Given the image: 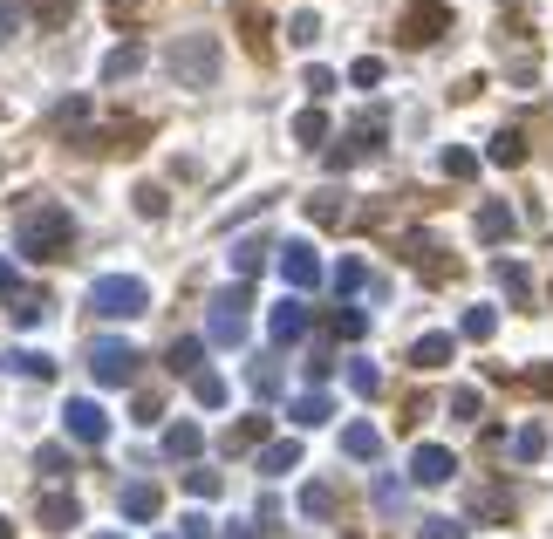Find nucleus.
Returning a JSON list of instances; mask_svg holds the SVG:
<instances>
[{
    "mask_svg": "<svg viewBox=\"0 0 553 539\" xmlns=\"http://www.w3.org/2000/svg\"><path fill=\"white\" fill-rule=\"evenodd\" d=\"M301 512H308V519H335V492H328V485H308V492H301Z\"/></svg>",
    "mask_w": 553,
    "mask_h": 539,
    "instance_id": "c9c22d12",
    "label": "nucleus"
},
{
    "mask_svg": "<svg viewBox=\"0 0 553 539\" xmlns=\"http://www.w3.org/2000/svg\"><path fill=\"white\" fill-rule=\"evenodd\" d=\"M526 389H533V396H553V362H540V369H526Z\"/></svg>",
    "mask_w": 553,
    "mask_h": 539,
    "instance_id": "8fccbe9b",
    "label": "nucleus"
},
{
    "mask_svg": "<svg viewBox=\"0 0 553 539\" xmlns=\"http://www.w3.org/2000/svg\"><path fill=\"white\" fill-rule=\"evenodd\" d=\"M198 444H205V430L198 424H171L164 430V458H198Z\"/></svg>",
    "mask_w": 553,
    "mask_h": 539,
    "instance_id": "a878e982",
    "label": "nucleus"
},
{
    "mask_svg": "<svg viewBox=\"0 0 553 539\" xmlns=\"http://www.w3.org/2000/svg\"><path fill=\"white\" fill-rule=\"evenodd\" d=\"M219 485H226V478H219V471H205V464L185 471V492H192V499H219Z\"/></svg>",
    "mask_w": 553,
    "mask_h": 539,
    "instance_id": "4c0bfd02",
    "label": "nucleus"
},
{
    "mask_svg": "<svg viewBox=\"0 0 553 539\" xmlns=\"http://www.w3.org/2000/svg\"><path fill=\"white\" fill-rule=\"evenodd\" d=\"M349 383H356L362 396H376V389H383V369H376V362L362 355V362H349Z\"/></svg>",
    "mask_w": 553,
    "mask_h": 539,
    "instance_id": "58836bf2",
    "label": "nucleus"
},
{
    "mask_svg": "<svg viewBox=\"0 0 553 539\" xmlns=\"http://www.w3.org/2000/svg\"><path fill=\"white\" fill-rule=\"evenodd\" d=\"M185 539H212V519H205V512H192V519H185Z\"/></svg>",
    "mask_w": 553,
    "mask_h": 539,
    "instance_id": "5fc2aeb1",
    "label": "nucleus"
},
{
    "mask_svg": "<svg viewBox=\"0 0 553 539\" xmlns=\"http://www.w3.org/2000/svg\"><path fill=\"white\" fill-rule=\"evenodd\" d=\"M164 512V492L158 485H123V519H137V526H144V519H158Z\"/></svg>",
    "mask_w": 553,
    "mask_h": 539,
    "instance_id": "2eb2a0df",
    "label": "nucleus"
},
{
    "mask_svg": "<svg viewBox=\"0 0 553 539\" xmlns=\"http://www.w3.org/2000/svg\"><path fill=\"white\" fill-rule=\"evenodd\" d=\"M0 369H14V376H35V383H48V376H55V355H35V348H21V355H0Z\"/></svg>",
    "mask_w": 553,
    "mask_h": 539,
    "instance_id": "4be33fe9",
    "label": "nucleus"
},
{
    "mask_svg": "<svg viewBox=\"0 0 553 539\" xmlns=\"http://www.w3.org/2000/svg\"><path fill=\"white\" fill-rule=\"evenodd\" d=\"M14 246H21L28 260H69V246H76V219H69V205H55V198L28 205V212L14 219Z\"/></svg>",
    "mask_w": 553,
    "mask_h": 539,
    "instance_id": "f257e3e1",
    "label": "nucleus"
},
{
    "mask_svg": "<svg viewBox=\"0 0 553 539\" xmlns=\"http://www.w3.org/2000/svg\"><path fill=\"white\" fill-rule=\"evenodd\" d=\"M328 335H335V342H362V335H369V314L362 308H335L328 314Z\"/></svg>",
    "mask_w": 553,
    "mask_h": 539,
    "instance_id": "393cba45",
    "label": "nucleus"
},
{
    "mask_svg": "<svg viewBox=\"0 0 553 539\" xmlns=\"http://www.w3.org/2000/svg\"><path fill=\"white\" fill-rule=\"evenodd\" d=\"M260 437H267V417H246V424L226 437V451H246V444H260Z\"/></svg>",
    "mask_w": 553,
    "mask_h": 539,
    "instance_id": "c03bdc74",
    "label": "nucleus"
},
{
    "mask_svg": "<svg viewBox=\"0 0 553 539\" xmlns=\"http://www.w3.org/2000/svg\"><path fill=\"white\" fill-rule=\"evenodd\" d=\"M301 89H308V96H315V103H321V96L335 89V76H328V69H308V76H301Z\"/></svg>",
    "mask_w": 553,
    "mask_h": 539,
    "instance_id": "3c124183",
    "label": "nucleus"
},
{
    "mask_svg": "<svg viewBox=\"0 0 553 539\" xmlns=\"http://www.w3.org/2000/svg\"><path fill=\"white\" fill-rule=\"evenodd\" d=\"M0 301H7V321H14V328H41L48 308H55L41 287H28V280L14 273V260H0Z\"/></svg>",
    "mask_w": 553,
    "mask_h": 539,
    "instance_id": "39448f33",
    "label": "nucleus"
},
{
    "mask_svg": "<svg viewBox=\"0 0 553 539\" xmlns=\"http://www.w3.org/2000/svg\"><path fill=\"white\" fill-rule=\"evenodd\" d=\"M349 82H356V89H376V82H383V55H362L356 69H349Z\"/></svg>",
    "mask_w": 553,
    "mask_h": 539,
    "instance_id": "a18cd8bd",
    "label": "nucleus"
},
{
    "mask_svg": "<svg viewBox=\"0 0 553 539\" xmlns=\"http://www.w3.org/2000/svg\"><path fill=\"white\" fill-rule=\"evenodd\" d=\"M492 280H499V287L513 294V308L533 314V280H526V267H519V260H499V267H492Z\"/></svg>",
    "mask_w": 553,
    "mask_h": 539,
    "instance_id": "a211bd4d",
    "label": "nucleus"
},
{
    "mask_svg": "<svg viewBox=\"0 0 553 539\" xmlns=\"http://www.w3.org/2000/svg\"><path fill=\"white\" fill-rule=\"evenodd\" d=\"M472 512H485V519H506V512H513V492H499V485H492V492H472Z\"/></svg>",
    "mask_w": 553,
    "mask_h": 539,
    "instance_id": "f704fd0d",
    "label": "nucleus"
},
{
    "mask_svg": "<svg viewBox=\"0 0 553 539\" xmlns=\"http://www.w3.org/2000/svg\"><path fill=\"white\" fill-rule=\"evenodd\" d=\"M492 164L519 171V164H526V137H519V130H499V137H492Z\"/></svg>",
    "mask_w": 553,
    "mask_h": 539,
    "instance_id": "c85d7f7f",
    "label": "nucleus"
},
{
    "mask_svg": "<svg viewBox=\"0 0 553 539\" xmlns=\"http://www.w3.org/2000/svg\"><path fill=\"white\" fill-rule=\"evenodd\" d=\"M451 471H458V458L444 444H417L410 451V485H451Z\"/></svg>",
    "mask_w": 553,
    "mask_h": 539,
    "instance_id": "9d476101",
    "label": "nucleus"
},
{
    "mask_svg": "<svg viewBox=\"0 0 553 539\" xmlns=\"http://www.w3.org/2000/svg\"><path fill=\"white\" fill-rule=\"evenodd\" d=\"M308 321H315L308 301H280V308H274V342H301V335H308Z\"/></svg>",
    "mask_w": 553,
    "mask_h": 539,
    "instance_id": "dca6fc26",
    "label": "nucleus"
},
{
    "mask_svg": "<svg viewBox=\"0 0 553 539\" xmlns=\"http://www.w3.org/2000/svg\"><path fill=\"white\" fill-rule=\"evenodd\" d=\"M164 62H171V76L185 82V89H205V82L219 76V41L212 35H178L164 48Z\"/></svg>",
    "mask_w": 553,
    "mask_h": 539,
    "instance_id": "7ed1b4c3",
    "label": "nucleus"
},
{
    "mask_svg": "<svg viewBox=\"0 0 553 539\" xmlns=\"http://www.w3.org/2000/svg\"><path fill=\"white\" fill-rule=\"evenodd\" d=\"M137 137H151V123H144V116H117V123H103V130H89V144H103L110 157L137 151Z\"/></svg>",
    "mask_w": 553,
    "mask_h": 539,
    "instance_id": "9b49d317",
    "label": "nucleus"
},
{
    "mask_svg": "<svg viewBox=\"0 0 553 539\" xmlns=\"http://www.w3.org/2000/svg\"><path fill=\"white\" fill-rule=\"evenodd\" d=\"M315 35H321V14H294V21H287V41H294V48H308Z\"/></svg>",
    "mask_w": 553,
    "mask_h": 539,
    "instance_id": "37998d69",
    "label": "nucleus"
},
{
    "mask_svg": "<svg viewBox=\"0 0 553 539\" xmlns=\"http://www.w3.org/2000/svg\"><path fill=\"white\" fill-rule=\"evenodd\" d=\"M89 308L103 321H137V314H151V287L137 273H103V280H89Z\"/></svg>",
    "mask_w": 553,
    "mask_h": 539,
    "instance_id": "f03ea898",
    "label": "nucleus"
},
{
    "mask_svg": "<svg viewBox=\"0 0 553 539\" xmlns=\"http://www.w3.org/2000/svg\"><path fill=\"white\" fill-rule=\"evenodd\" d=\"M267 253H280V246H267V239H239V246H233V273H239V280L260 273V267H267Z\"/></svg>",
    "mask_w": 553,
    "mask_h": 539,
    "instance_id": "b1692460",
    "label": "nucleus"
},
{
    "mask_svg": "<svg viewBox=\"0 0 553 539\" xmlns=\"http://www.w3.org/2000/svg\"><path fill=\"white\" fill-rule=\"evenodd\" d=\"M294 144H301V151H321V144H328V116L301 110V116H294Z\"/></svg>",
    "mask_w": 553,
    "mask_h": 539,
    "instance_id": "5701e85b",
    "label": "nucleus"
},
{
    "mask_svg": "<svg viewBox=\"0 0 553 539\" xmlns=\"http://www.w3.org/2000/svg\"><path fill=\"white\" fill-rule=\"evenodd\" d=\"M62 424H69L76 444H96V451L110 444V417H103V403H96V396H69V403H62Z\"/></svg>",
    "mask_w": 553,
    "mask_h": 539,
    "instance_id": "6e6552de",
    "label": "nucleus"
},
{
    "mask_svg": "<svg viewBox=\"0 0 553 539\" xmlns=\"http://www.w3.org/2000/svg\"><path fill=\"white\" fill-rule=\"evenodd\" d=\"M103 539H123V533H103Z\"/></svg>",
    "mask_w": 553,
    "mask_h": 539,
    "instance_id": "13d9d810",
    "label": "nucleus"
},
{
    "mask_svg": "<svg viewBox=\"0 0 553 539\" xmlns=\"http://www.w3.org/2000/svg\"><path fill=\"white\" fill-rule=\"evenodd\" d=\"M294 464H301V444H294V437L260 444V478H280V471H294Z\"/></svg>",
    "mask_w": 553,
    "mask_h": 539,
    "instance_id": "6ab92c4d",
    "label": "nucleus"
},
{
    "mask_svg": "<svg viewBox=\"0 0 553 539\" xmlns=\"http://www.w3.org/2000/svg\"><path fill=\"white\" fill-rule=\"evenodd\" d=\"M0 539H14V526H7V519H0Z\"/></svg>",
    "mask_w": 553,
    "mask_h": 539,
    "instance_id": "4d7b16f0",
    "label": "nucleus"
},
{
    "mask_svg": "<svg viewBox=\"0 0 553 539\" xmlns=\"http://www.w3.org/2000/svg\"><path fill=\"white\" fill-rule=\"evenodd\" d=\"M69 14H76V0H35V21L48 28V35H55V28H62Z\"/></svg>",
    "mask_w": 553,
    "mask_h": 539,
    "instance_id": "e433bc0d",
    "label": "nucleus"
},
{
    "mask_svg": "<svg viewBox=\"0 0 553 539\" xmlns=\"http://www.w3.org/2000/svg\"><path fill=\"white\" fill-rule=\"evenodd\" d=\"M451 335H417V342H410V369H417V376H431V369H444V362H451Z\"/></svg>",
    "mask_w": 553,
    "mask_h": 539,
    "instance_id": "4468645a",
    "label": "nucleus"
},
{
    "mask_svg": "<svg viewBox=\"0 0 553 539\" xmlns=\"http://www.w3.org/2000/svg\"><path fill=\"white\" fill-rule=\"evenodd\" d=\"M14 28H21V14H14V7L0 0V41H14Z\"/></svg>",
    "mask_w": 553,
    "mask_h": 539,
    "instance_id": "6e6d98bb",
    "label": "nucleus"
},
{
    "mask_svg": "<svg viewBox=\"0 0 553 539\" xmlns=\"http://www.w3.org/2000/svg\"><path fill=\"white\" fill-rule=\"evenodd\" d=\"M158 417H164V403H158V396H137V424L151 430V424H158Z\"/></svg>",
    "mask_w": 553,
    "mask_h": 539,
    "instance_id": "603ef678",
    "label": "nucleus"
},
{
    "mask_svg": "<svg viewBox=\"0 0 553 539\" xmlns=\"http://www.w3.org/2000/svg\"><path fill=\"white\" fill-rule=\"evenodd\" d=\"M342 451H349L356 464H376V458H383V430H369V424H349V430H342Z\"/></svg>",
    "mask_w": 553,
    "mask_h": 539,
    "instance_id": "f3484780",
    "label": "nucleus"
},
{
    "mask_svg": "<svg viewBox=\"0 0 553 539\" xmlns=\"http://www.w3.org/2000/svg\"><path fill=\"white\" fill-rule=\"evenodd\" d=\"M41 471H48V478H69V458H62V451L48 444V451H41Z\"/></svg>",
    "mask_w": 553,
    "mask_h": 539,
    "instance_id": "864d4df0",
    "label": "nucleus"
},
{
    "mask_svg": "<svg viewBox=\"0 0 553 539\" xmlns=\"http://www.w3.org/2000/svg\"><path fill=\"white\" fill-rule=\"evenodd\" d=\"M164 205H171V198H164L158 185H137V212H144V219H164Z\"/></svg>",
    "mask_w": 553,
    "mask_h": 539,
    "instance_id": "de8ad7c7",
    "label": "nucleus"
},
{
    "mask_svg": "<svg viewBox=\"0 0 553 539\" xmlns=\"http://www.w3.org/2000/svg\"><path fill=\"white\" fill-rule=\"evenodd\" d=\"M417 533H424V539H465V526H458V519H424Z\"/></svg>",
    "mask_w": 553,
    "mask_h": 539,
    "instance_id": "09e8293b",
    "label": "nucleus"
},
{
    "mask_svg": "<svg viewBox=\"0 0 553 539\" xmlns=\"http://www.w3.org/2000/svg\"><path fill=\"white\" fill-rule=\"evenodd\" d=\"M192 396L205 403V410H226V383H219L212 369H198V376H192Z\"/></svg>",
    "mask_w": 553,
    "mask_h": 539,
    "instance_id": "2f4dec72",
    "label": "nucleus"
},
{
    "mask_svg": "<svg viewBox=\"0 0 553 539\" xmlns=\"http://www.w3.org/2000/svg\"><path fill=\"white\" fill-rule=\"evenodd\" d=\"M451 35V7L444 0H410L403 7V41L410 48H431V41H444Z\"/></svg>",
    "mask_w": 553,
    "mask_h": 539,
    "instance_id": "0eeeda50",
    "label": "nucleus"
},
{
    "mask_svg": "<svg viewBox=\"0 0 553 539\" xmlns=\"http://www.w3.org/2000/svg\"><path fill=\"white\" fill-rule=\"evenodd\" d=\"M205 308H212V314H205V342H212V348H239V342H246V308H253L246 287H219Z\"/></svg>",
    "mask_w": 553,
    "mask_h": 539,
    "instance_id": "20e7f679",
    "label": "nucleus"
},
{
    "mask_svg": "<svg viewBox=\"0 0 553 539\" xmlns=\"http://www.w3.org/2000/svg\"><path fill=\"white\" fill-rule=\"evenodd\" d=\"M513 451H519L526 464H540V458H547V430H540V424H526V430L513 437Z\"/></svg>",
    "mask_w": 553,
    "mask_h": 539,
    "instance_id": "72a5a7b5",
    "label": "nucleus"
},
{
    "mask_svg": "<svg viewBox=\"0 0 553 539\" xmlns=\"http://www.w3.org/2000/svg\"><path fill=\"white\" fill-rule=\"evenodd\" d=\"M246 383H253L260 403H274V396H280V362H253V376H246Z\"/></svg>",
    "mask_w": 553,
    "mask_h": 539,
    "instance_id": "473e14b6",
    "label": "nucleus"
},
{
    "mask_svg": "<svg viewBox=\"0 0 553 539\" xmlns=\"http://www.w3.org/2000/svg\"><path fill=\"white\" fill-rule=\"evenodd\" d=\"M137 362H144V355H137L130 342H89V376H96L103 389L137 383Z\"/></svg>",
    "mask_w": 553,
    "mask_h": 539,
    "instance_id": "423d86ee",
    "label": "nucleus"
},
{
    "mask_svg": "<svg viewBox=\"0 0 553 539\" xmlns=\"http://www.w3.org/2000/svg\"><path fill=\"white\" fill-rule=\"evenodd\" d=\"M328 376H335V355H328V348H308V383H328Z\"/></svg>",
    "mask_w": 553,
    "mask_h": 539,
    "instance_id": "49530a36",
    "label": "nucleus"
},
{
    "mask_svg": "<svg viewBox=\"0 0 553 539\" xmlns=\"http://www.w3.org/2000/svg\"><path fill=\"white\" fill-rule=\"evenodd\" d=\"M478 239H485V246H506V239H513V205H506V198H485V205H478Z\"/></svg>",
    "mask_w": 553,
    "mask_h": 539,
    "instance_id": "f8f14e48",
    "label": "nucleus"
},
{
    "mask_svg": "<svg viewBox=\"0 0 553 539\" xmlns=\"http://www.w3.org/2000/svg\"><path fill=\"white\" fill-rule=\"evenodd\" d=\"M451 417H465V424H478V417H485L478 389H451Z\"/></svg>",
    "mask_w": 553,
    "mask_h": 539,
    "instance_id": "79ce46f5",
    "label": "nucleus"
},
{
    "mask_svg": "<svg viewBox=\"0 0 553 539\" xmlns=\"http://www.w3.org/2000/svg\"><path fill=\"white\" fill-rule=\"evenodd\" d=\"M308 219H315V226H349V205H342V192H335V185H328V192H315V198H308Z\"/></svg>",
    "mask_w": 553,
    "mask_h": 539,
    "instance_id": "412c9836",
    "label": "nucleus"
},
{
    "mask_svg": "<svg viewBox=\"0 0 553 539\" xmlns=\"http://www.w3.org/2000/svg\"><path fill=\"white\" fill-rule=\"evenodd\" d=\"M458 335H465V342H492V335H499V314H492V308H465Z\"/></svg>",
    "mask_w": 553,
    "mask_h": 539,
    "instance_id": "bb28decb",
    "label": "nucleus"
},
{
    "mask_svg": "<svg viewBox=\"0 0 553 539\" xmlns=\"http://www.w3.org/2000/svg\"><path fill=\"white\" fill-rule=\"evenodd\" d=\"M280 273H287L294 294H308V287H321V253L308 239H287V246H280Z\"/></svg>",
    "mask_w": 553,
    "mask_h": 539,
    "instance_id": "1a4fd4ad",
    "label": "nucleus"
},
{
    "mask_svg": "<svg viewBox=\"0 0 553 539\" xmlns=\"http://www.w3.org/2000/svg\"><path fill=\"white\" fill-rule=\"evenodd\" d=\"M89 110H96L89 96H62V103L48 110V123H55V130H76V123H89Z\"/></svg>",
    "mask_w": 553,
    "mask_h": 539,
    "instance_id": "cd10ccee",
    "label": "nucleus"
},
{
    "mask_svg": "<svg viewBox=\"0 0 553 539\" xmlns=\"http://www.w3.org/2000/svg\"><path fill=\"white\" fill-rule=\"evenodd\" d=\"M137 69H144V48L130 41V48H117V55L103 62V82H123V76H137Z\"/></svg>",
    "mask_w": 553,
    "mask_h": 539,
    "instance_id": "7c9ffc66",
    "label": "nucleus"
},
{
    "mask_svg": "<svg viewBox=\"0 0 553 539\" xmlns=\"http://www.w3.org/2000/svg\"><path fill=\"white\" fill-rule=\"evenodd\" d=\"M444 171H451V178H478V151L451 144V151H444Z\"/></svg>",
    "mask_w": 553,
    "mask_h": 539,
    "instance_id": "ea45409f",
    "label": "nucleus"
},
{
    "mask_svg": "<svg viewBox=\"0 0 553 539\" xmlns=\"http://www.w3.org/2000/svg\"><path fill=\"white\" fill-rule=\"evenodd\" d=\"M198 362H205V342H198V335L171 342V376H198Z\"/></svg>",
    "mask_w": 553,
    "mask_h": 539,
    "instance_id": "c756f323",
    "label": "nucleus"
},
{
    "mask_svg": "<svg viewBox=\"0 0 553 539\" xmlns=\"http://www.w3.org/2000/svg\"><path fill=\"white\" fill-rule=\"evenodd\" d=\"M76 519H82V512H76L69 492H48V499H41V526H48V533H69Z\"/></svg>",
    "mask_w": 553,
    "mask_h": 539,
    "instance_id": "aec40b11",
    "label": "nucleus"
},
{
    "mask_svg": "<svg viewBox=\"0 0 553 539\" xmlns=\"http://www.w3.org/2000/svg\"><path fill=\"white\" fill-rule=\"evenodd\" d=\"M335 287H342V294H362V287H369V267H362V260H342V267H335Z\"/></svg>",
    "mask_w": 553,
    "mask_h": 539,
    "instance_id": "a19ab883",
    "label": "nucleus"
},
{
    "mask_svg": "<svg viewBox=\"0 0 553 539\" xmlns=\"http://www.w3.org/2000/svg\"><path fill=\"white\" fill-rule=\"evenodd\" d=\"M287 417H294L301 430H321L328 417H335V396H328V389H308V396H294V403H287Z\"/></svg>",
    "mask_w": 553,
    "mask_h": 539,
    "instance_id": "ddd939ff",
    "label": "nucleus"
}]
</instances>
